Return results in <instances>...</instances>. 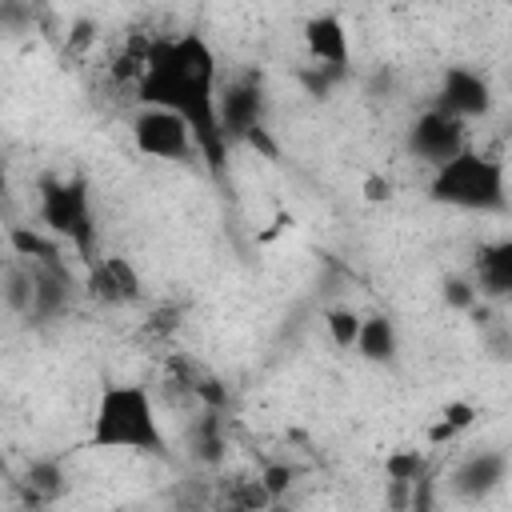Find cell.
<instances>
[{
  "instance_id": "obj_1",
  "label": "cell",
  "mask_w": 512,
  "mask_h": 512,
  "mask_svg": "<svg viewBox=\"0 0 512 512\" xmlns=\"http://www.w3.org/2000/svg\"><path fill=\"white\" fill-rule=\"evenodd\" d=\"M140 108H168L176 112L200 148V164L212 180L224 176L228 140L220 128V60L204 32H176L152 36L148 72L136 88Z\"/></svg>"
},
{
  "instance_id": "obj_2",
  "label": "cell",
  "mask_w": 512,
  "mask_h": 512,
  "mask_svg": "<svg viewBox=\"0 0 512 512\" xmlns=\"http://www.w3.org/2000/svg\"><path fill=\"white\" fill-rule=\"evenodd\" d=\"M88 444L100 452L168 456V432L152 392L136 380H104L88 416Z\"/></svg>"
},
{
  "instance_id": "obj_3",
  "label": "cell",
  "mask_w": 512,
  "mask_h": 512,
  "mask_svg": "<svg viewBox=\"0 0 512 512\" xmlns=\"http://www.w3.org/2000/svg\"><path fill=\"white\" fill-rule=\"evenodd\" d=\"M428 200L440 208H456V212H480V216H496L508 212L512 192H508V168L500 156L480 152V148H464L456 160L432 168L428 176Z\"/></svg>"
},
{
  "instance_id": "obj_4",
  "label": "cell",
  "mask_w": 512,
  "mask_h": 512,
  "mask_svg": "<svg viewBox=\"0 0 512 512\" xmlns=\"http://www.w3.org/2000/svg\"><path fill=\"white\" fill-rule=\"evenodd\" d=\"M40 224L48 236L68 244L84 268H92L104 252H96V216H92V192L84 176H48L40 180Z\"/></svg>"
},
{
  "instance_id": "obj_5",
  "label": "cell",
  "mask_w": 512,
  "mask_h": 512,
  "mask_svg": "<svg viewBox=\"0 0 512 512\" xmlns=\"http://www.w3.org/2000/svg\"><path fill=\"white\" fill-rule=\"evenodd\" d=\"M132 144L148 160H168V164L200 160L192 128L176 112H168V108H140L132 116Z\"/></svg>"
},
{
  "instance_id": "obj_6",
  "label": "cell",
  "mask_w": 512,
  "mask_h": 512,
  "mask_svg": "<svg viewBox=\"0 0 512 512\" xmlns=\"http://www.w3.org/2000/svg\"><path fill=\"white\" fill-rule=\"evenodd\" d=\"M464 148H468V124L448 116V112H440V108H432V104L408 128V152L416 160H424L428 168H440V164L456 160Z\"/></svg>"
},
{
  "instance_id": "obj_7",
  "label": "cell",
  "mask_w": 512,
  "mask_h": 512,
  "mask_svg": "<svg viewBox=\"0 0 512 512\" xmlns=\"http://www.w3.org/2000/svg\"><path fill=\"white\" fill-rule=\"evenodd\" d=\"M432 108L456 116V120H480L492 112V84L476 72V68H464V64H452L444 68L440 76V88L432 96Z\"/></svg>"
},
{
  "instance_id": "obj_8",
  "label": "cell",
  "mask_w": 512,
  "mask_h": 512,
  "mask_svg": "<svg viewBox=\"0 0 512 512\" xmlns=\"http://www.w3.org/2000/svg\"><path fill=\"white\" fill-rule=\"evenodd\" d=\"M220 128L228 144L252 140L256 132H264V92L256 76H240L220 88Z\"/></svg>"
},
{
  "instance_id": "obj_9",
  "label": "cell",
  "mask_w": 512,
  "mask_h": 512,
  "mask_svg": "<svg viewBox=\"0 0 512 512\" xmlns=\"http://www.w3.org/2000/svg\"><path fill=\"white\" fill-rule=\"evenodd\" d=\"M84 292L100 304H136L144 296V280L128 256L104 252L92 268H84Z\"/></svg>"
},
{
  "instance_id": "obj_10",
  "label": "cell",
  "mask_w": 512,
  "mask_h": 512,
  "mask_svg": "<svg viewBox=\"0 0 512 512\" xmlns=\"http://www.w3.org/2000/svg\"><path fill=\"white\" fill-rule=\"evenodd\" d=\"M508 468H512L508 452H500V448H480V452H472V456H464V460L456 464V472H452V492L464 496V500H484V496H492V492L508 480Z\"/></svg>"
},
{
  "instance_id": "obj_11",
  "label": "cell",
  "mask_w": 512,
  "mask_h": 512,
  "mask_svg": "<svg viewBox=\"0 0 512 512\" xmlns=\"http://www.w3.org/2000/svg\"><path fill=\"white\" fill-rule=\"evenodd\" d=\"M300 36H304L308 56H312L320 68H332V72L348 68L352 44H348V28H344V20H340L336 12H316V16H308Z\"/></svg>"
},
{
  "instance_id": "obj_12",
  "label": "cell",
  "mask_w": 512,
  "mask_h": 512,
  "mask_svg": "<svg viewBox=\"0 0 512 512\" xmlns=\"http://www.w3.org/2000/svg\"><path fill=\"white\" fill-rule=\"evenodd\" d=\"M472 284H476L480 300L512 304V236L480 248L476 264H472Z\"/></svg>"
},
{
  "instance_id": "obj_13",
  "label": "cell",
  "mask_w": 512,
  "mask_h": 512,
  "mask_svg": "<svg viewBox=\"0 0 512 512\" xmlns=\"http://www.w3.org/2000/svg\"><path fill=\"white\" fill-rule=\"evenodd\" d=\"M356 356L368 360V364H380V368H392L400 360V332H396V320L388 312L364 316V328H360V340H356Z\"/></svg>"
},
{
  "instance_id": "obj_14",
  "label": "cell",
  "mask_w": 512,
  "mask_h": 512,
  "mask_svg": "<svg viewBox=\"0 0 512 512\" xmlns=\"http://www.w3.org/2000/svg\"><path fill=\"white\" fill-rule=\"evenodd\" d=\"M20 488L28 492L32 504H52V500L64 492V468H60V460H52V456L32 460V464L24 468Z\"/></svg>"
},
{
  "instance_id": "obj_15",
  "label": "cell",
  "mask_w": 512,
  "mask_h": 512,
  "mask_svg": "<svg viewBox=\"0 0 512 512\" xmlns=\"http://www.w3.org/2000/svg\"><path fill=\"white\" fill-rule=\"evenodd\" d=\"M476 416H480V408H476V404H468V400H448V404L440 408L436 424L428 428V444H432V448L452 444L460 432H468V428L476 424Z\"/></svg>"
},
{
  "instance_id": "obj_16",
  "label": "cell",
  "mask_w": 512,
  "mask_h": 512,
  "mask_svg": "<svg viewBox=\"0 0 512 512\" xmlns=\"http://www.w3.org/2000/svg\"><path fill=\"white\" fill-rule=\"evenodd\" d=\"M424 476H428V456H424V448L404 444V448H392V452L384 456V480H392V484H416V480H424Z\"/></svg>"
},
{
  "instance_id": "obj_17",
  "label": "cell",
  "mask_w": 512,
  "mask_h": 512,
  "mask_svg": "<svg viewBox=\"0 0 512 512\" xmlns=\"http://www.w3.org/2000/svg\"><path fill=\"white\" fill-rule=\"evenodd\" d=\"M324 328H328V340L340 348V352H356V340H360V328H364V316L348 304H336L324 312Z\"/></svg>"
},
{
  "instance_id": "obj_18",
  "label": "cell",
  "mask_w": 512,
  "mask_h": 512,
  "mask_svg": "<svg viewBox=\"0 0 512 512\" xmlns=\"http://www.w3.org/2000/svg\"><path fill=\"white\" fill-rule=\"evenodd\" d=\"M296 476H300V468H292V464H268L256 480H260V488L268 492V500H284L288 488L296 484Z\"/></svg>"
},
{
  "instance_id": "obj_19",
  "label": "cell",
  "mask_w": 512,
  "mask_h": 512,
  "mask_svg": "<svg viewBox=\"0 0 512 512\" xmlns=\"http://www.w3.org/2000/svg\"><path fill=\"white\" fill-rule=\"evenodd\" d=\"M444 300H448L452 308H464V312H472V308H476V300H480V292H476V284H472V280H464V276H452V280L444 284Z\"/></svg>"
},
{
  "instance_id": "obj_20",
  "label": "cell",
  "mask_w": 512,
  "mask_h": 512,
  "mask_svg": "<svg viewBox=\"0 0 512 512\" xmlns=\"http://www.w3.org/2000/svg\"><path fill=\"white\" fill-rule=\"evenodd\" d=\"M364 188H368V200H388L392 196V184L388 180H368Z\"/></svg>"
},
{
  "instance_id": "obj_21",
  "label": "cell",
  "mask_w": 512,
  "mask_h": 512,
  "mask_svg": "<svg viewBox=\"0 0 512 512\" xmlns=\"http://www.w3.org/2000/svg\"><path fill=\"white\" fill-rule=\"evenodd\" d=\"M260 512H296V508H292L288 500H272V504H264Z\"/></svg>"
}]
</instances>
